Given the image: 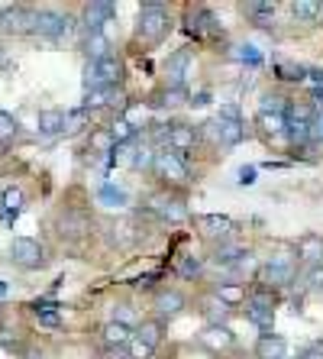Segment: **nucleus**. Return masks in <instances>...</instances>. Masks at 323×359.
I'll return each instance as SVG.
<instances>
[{
	"label": "nucleus",
	"mask_w": 323,
	"mask_h": 359,
	"mask_svg": "<svg viewBox=\"0 0 323 359\" xmlns=\"http://www.w3.org/2000/svg\"><path fill=\"white\" fill-rule=\"evenodd\" d=\"M33 311H36V314H55L58 304H55V301H36Z\"/></svg>",
	"instance_id": "obj_49"
},
{
	"label": "nucleus",
	"mask_w": 323,
	"mask_h": 359,
	"mask_svg": "<svg viewBox=\"0 0 323 359\" xmlns=\"http://www.w3.org/2000/svg\"><path fill=\"white\" fill-rule=\"evenodd\" d=\"M133 340H139V343H146L149 350H156L158 340H162V320H142Z\"/></svg>",
	"instance_id": "obj_22"
},
{
	"label": "nucleus",
	"mask_w": 323,
	"mask_h": 359,
	"mask_svg": "<svg viewBox=\"0 0 323 359\" xmlns=\"http://www.w3.org/2000/svg\"><path fill=\"white\" fill-rule=\"evenodd\" d=\"M275 4L272 0H259V4H246V13H252V17L259 20V23H268V20L275 17Z\"/></svg>",
	"instance_id": "obj_30"
},
{
	"label": "nucleus",
	"mask_w": 323,
	"mask_h": 359,
	"mask_svg": "<svg viewBox=\"0 0 323 359\" xmlns=\"http://www.w3.org/2000/svg\"><path fill=\"white\" fill-rule=\"evenodd\" d=\"M310 117H314V110L307 107V104H298V107H291V120H304V123H310Z\"/></svg>",
	"instance_id": "obj_46"
},
{
	"label": "nucleus",
	"mask_w": 323,
	"mask_h": 359,
	"mask_svg": "<svg viewBox=\"0 0 323 359\" xmlns=\"http://www.w3.org/2000/svg\"><path fill=\"white\" fill-rule=\"evenodd\" d=\"M317 356H323V343H317V346H310V350L304 353V359H317Z\"/></svg>",
	"instance_id": "obj_53"
},
{
	"label": "nucleus",
	"mask_w": 323,
	"mask_h": 359,
	"mask_svg": "<svg viewBox=\"0 0 323 359\" xmlns=\"http://www.w3.org/2000/svg\"><path fill=\"white\" fill-rule=\"evenodd\" d=\"M207 126H210V133H214V140L224 142V146H240L242 136H246L242 123H233V120H214Z\"/></svg>",
	"instance_id": "obj_12"
},
{
	"label": "nucleus",
	"mask_w": 323,
	"mask_h": 359,
	"mask_svg": "<svg viewBox=\"0 0 323 359\" xmlns=\"http://www.w3.org/2000/svg\"><path fill=\"white\" fill-rule=\"evenodd\" d=\"M88 146H91L94 156H110L116 142H114V136H110V130H94V133H91V142H88Z\"/></svg>",
	"instance_id": "obj_26"
},
{
	"label": "nucleus",
	"mask_w": 323,
	"mask_h": 359,
	"mask_svg": "<svg viewBox=\"0 0 323 359\" xmlns=\"http://www.w3.org/2000/svg\"><path fill=\"white\" fill-rule=\"evenodd\" d=\"M152 165H156L158 178H165V182H172V184H184V182L191 178V175H188V165H184V159H181V156H174V152H168V149L156 152Z\"/></svg>",
	"instance_id": "obj_2"
},
{
	"label": "nucleus",
	"mask_w": 323,
	"mask_h": 359,
	"mask_svg": "<svg viewBox=\"0 0 323 359\" xmlns=\"http://www.w3.org/2000/svg\"><path fill=\"white\" fill-rule=\"evenodd\" d=\"M298 256L307 262H317L320 266L323 262V240H317V236H304V240L298 243Z\"/></svg>",
	"instance_id": "obj_23"
},
{
	"label": "nucleus",
	"mask_w": 323,
	"mask_h": 359,
	"mask_svg": "<svg viewBox=\"0 0 323 359\" xmlns=\"http://www.w3.org/2000/svg\"><path fill=\"white\" fill-rule=\"evenodd\" d=\"M100 337H104V346H107V350H126V346H130V340H133V327L110 320V324H104Z\"/></svg>",
	"instance_id": "obj_11"
},
{
	"label": "nucleus",
	"mask_w": 323,
	"mask_h": 359,
	"mask_svg": "<svg viewBox=\"0 0 323 359\" xmlns=\"http://www.w3.org/2000/svg\"><path fill=\"white\" fill-rule=\"evenodd\" d=\"M252 308L275 311V294L268 292V288H259V292H252Z\"/></svg>",
	"instance_id": "obj_42"
},
{
	"label": "nucleus",
	"mask_w": 323,
	"mask_h": 359,
	"mask_svg": "<svg viewBox=\"0 0 323 359\" xmlns=\"http://www.w3.org/2000/svg\"><path fill=\"white\" fill-rule=\"evenodd\" d=\"M110 159H114V165H133V159H136V146H133V142H120V146H114Z\"/></svg>",
	"instance_id": "obj_34"
},
{
	"label": "nucleus",
	"mask_w": 323,
	"mask_h": 359,
	"mask_svg": "<svg viewBox=\"0 0 323 359\" xmlns=\"http://www.w3.org/2000/svg\"><path fill=\"white\" fill-rule=\"evenodd\" d=\"M291 276H294V262H291V256H275L268 266H262V272H259V278H262V288H282V285L291 282Z\"/></svg>",
	"instance_id": "obj_4"
},
{
	"label": "nucleus",
	"mask_w": 323,
	"mask_h": 359,
	"mask_svg": "<svg viewBox=\"0 0 323 359\" xmlns=\"http://www.w3.org/2000/svg\"><path fill=\"white\" fill-rule=\"evenodd\" d=\"M291 13L298 20L310 23V20H317V13H320V4H317V0H298V4H291Z\"/></svg>",
	"instance_id": "obj_29"
},
{
	"label": "nucleus",
	"mask_w": 323,
	"mask_h": 359,
	"mask_svg": "<svg viewBox=\"0 0 323 359\" xmlns=\"http://www.w3.org/2000/svg\"><path fill=\"white\" fill-rule=\"evenodd\" d=\"M152 214H158L168 224H181V220H188V204L178 198H168V194H158V198H152Z\"/></svg>",
	"instance_id": "obj_7"
},
{
	"label": "nucleus",
	"mask_w": 323,
	"mask_h": 359,
	"mask_svg": "<svg viewBox=\"0 0 323 359\" xmlns=\"http://www.w3.org/2000/svg\"><path fill=\"white\" fill-rule=\"evenodd\" d=\"M84 49H88V55H91V62H100L104 55H110V42L104 33H88V42H84Z\"/></svg>",
	"instance_id": "obj_24"
},
{
	"label": "nucleus",
	"mask_w": 323,
	"mask_h": 359,
	"mask_svg": "<svg viewBox=\"0 0 323 359\" xmlns=\"http://www.w3.org/2000/svg\"><path fill=\"white\" fill-rule=\"evenodd\" d=\"M4 294H7V285H0V298H4Z\"/></svg>",
	"instance_id": "obj_57"
},
{
	"label": "nucleus",
	"mask_w": 323,
	"mask_h": 359,
	"mask_svg": "<svg viewBox=\"0 0 323 359\" xmlns=\"http://www.w3.org/2000/svg\"><path fill=\"white\" fill-rule=\"evenodd\" d=\"M200 343L204 346H210V350H226V346H233V334L226 324H210L204 334H200Z\"/></svg>",
	"instance_id": "obj_15"
},
{
	"label": "nucleus",
	"mask_w": 323,
	"mask_h": 359,
	"mask_svg": "<svg viewBox=\"0 0 323 359\" xmlns=\"http://www.w3.org/2000/svg\"><path fill=\"white\" fill-rule=\"evenodd\" d=\"M207 100H210V94H198V97L191 100V104H194V107H204V104H207Z\"/></svg>",
	"instance_id": "obj_55"
},
{
	"label": "nucleus",
	"mask_w": 323,
	"mask_h": 359,
	"mask_svg": "<svg viewBox=\"0 0 323 359\" xmlns=\"http://www.w3.org/2000/svg\"><path fill=\"white\" fill-rule=\"evenodd\" d=\"M220 120H233V123H240V107H236V104L220 107Z\"/></svg>",
	"instance_id": "obj_48"
},
{
	"label": "nucleus",
	"mask_w": 323,
	"mask_h": 359,
	"mask_svg": "<svg viewBox=\"0 0 323 359\" xmlns=\"http://www.w3.org/2000/svg\"><path fill=\"white\" fill-rule=\"evenodd\" d=\"M33 33H39L42 39H62L68 33V17L65 13H55V10H42V13H36Z\"/></svg>",
	"instance_id": "obj_6"
},
{
	"label": "nucleus",
	"mask_w": 323,
	"mask_h": 359,
	"mask_svg": "<svg viewBox=\"0 0 323 359\" xmlns=\"http://www.w3.org/2000/svg\"><path fill=\"white\" fill-rule=\"evenodd\" d=\"M246 318L252 320V324H256V327H262V330H272L275 311H266V308H252V304H249V308H246Z\"/></svg>",
	"instance_id": "obj_36"
},
{
	"label": "nucleus",
	"mask_w": 323,
	"mask_h": 359,
	"mask_svg": "<svg viewBox=\"0 0 323 359\" xmlns=\"http://www.w3.org/2000/svg\"><path fill=\"white\" fill-rule=\"evenodd\" d=\"M152 159H156V156H152L149 149H136L133 165H136V168H146V165H152Z\"/></svg>",
	"instance_id": "obj_47"
},
{
	"label": "nucleus",
	"mask_w": 323,
	"mask_h": 359,
	"mask_svg": "<svg viewBox=\"0 0 323 359\" xmlns=\"http://www.w3.org/2000/svg\"><path fill=\"white\" fill-rule=\"evenodd\" d=\"M259 126H262L268 136H282L288 120H284L282 114H259Z\"/></svg>",
	"instance_id": "obj_27"
},
{
	"label": "nucleus",
	"mask_w": 323,
	"mask_h": 359,
	"mask_svg": "<svg viewBox=\"0 0 323 359\" xmlns=\"http://www.w3.org/2000/svg\"><path fill=\"white\" fill-rule=\"evenodd\" d=\"M314 100H320L323 104V88H314Z\"/></svg>",
	"instance_id": "obj_56"
},
{
	"label": "nucleus",
	"mask_w": 323,
	"mask_h": 359,
	"mask_svg": "<svg viewBox=\"0 0 323 359\" xmlns=\"http://www.w3.org/2000/svg\"><path fill=\"white\" fill-rule=\"evenodd\" d=\"M13 136H17V120L0 110V142H10Z\"/></svg>",
	"instance_id": "obj_39"
},
{
	"label": "nucleus",
	"mask_w": 323,
	"mask_h": 359,
	"mask_svg": "<svg viewBox=\"0 0 323 359\" xmlns=\"http://www.w3.org/2000/svg\"><path fill=\"white\" fill-rule=\"evenodd\" d=\"M23 204H26V194H23V188H13V184H10L7 191L0 194V208H4V214H7V217H10V224L17 220V214H20V210H23Z\"/></svg>",
	"instance_id": "obj_17"
},
{
	"label": "nucleus",
	"mask_w": 323,
	"mask_h": 359,
	"mask_svg": "<svg viewBox=\"0 0 323 359\" xmlns=\"http://www.w3.org/2000/svg\"><path fill=\"white\" fill-rule=\"evenodd\" d=\"M204 314L210 318V324H224V320L230 318V308H226L220 298H210L207 304H204Z\"/></svg>",
	"instance_id": "obj_32"
},
{
	"label": "nucleus",
	"mask_w": 323,
	"mask_h": 359,
	"mask_svg": "<svg viewBox=\"0 0 323 359\" xmlns=\"http://www.w3.org/2000/svg\"><path fill=\"white\" fill-rule=\"evenodd\" d=\"M200 269H204L200 256H181V259H178V276L181 278H198Z\"/></svg>",
	"instance_id": "obj_33"
},
{
	"label": "nucleus",
	"mask_w": 323,
	"mask_h": 359,
	"mask_svg": "<svg viewBox=\"0 0 323 359\" xmlns=\"http://www.w3.org/2000/svg\"><path fill=\"white\" fill-rule=\"evenodd\" d=\"M288 110V104H284V97H278V94H266L262 97V107H259V114H282Z\"/></svg>",
	"instance_id": "obj_38"
},
{
	"label": "nucleus",
	"mask_w": 323,
	"mask_h": 359,
	"mask_svg": "<svg viewBox=\"0 0 323 359\" xmlns=\"http://www.w3.org/2000/svg\"><path fill=\"white\" fill-rule=\"evenodd\" d=\"M317 126H320V130H317V133H320V136H323V117H320V123H317Z\"/></svg>",
	"instance_id": "obj_58"
},
{
	"label": "nucleus",
	"mask_w": 323,
	"mask_h": 359,
	"mask_svg": "<svg viewBox=\"0 0 323 359\" xmlns=\"http://www.w3.org/2000/svg\"><path fill=\"white\" fill-rule=\"evenodd\" d=\"M284 133H288V140L294 142V146H307V142L314 140V123H304V120H288Z\"/></svg>",
	"instance_id": "obj_20"
},
{
	"label": "nucleus",
	"mask_w": 323,
	"mask_h": 359,
	"mask_svg": "<svg viewBox=\"0 0 323 359\" xmlns=\"http://www.w3.org/2000/svg\"><path fill=\"white\" fill-rule=\"evenodd\" d=\"M156 308H158V314H162V318H174V314H181L184 298L178 292H162L156 298Z\"/></svg>",
	"instance_id": "obj_21"
},
{
	"label": "nucleus",
	"mask_w": 323,
	"mask_h": 359,
	"mask_svg": "<svg viewBox=\"0 0 323 359\" xmlns=\"http://www.w3.org/2000/svg\"><path fill=\"white\" fill-rule=\"evenodd\" d=\"M114 320H116V324H126V327H130L133 314H130V308H126V304H120V311H114Z\"/></svg>",
	"instance_id": "obj_51"
},
{
	"label": "nucleus",
	"mask_w": 323,
	"mask_h": 359,
	"mask_svg": "<svg viewBox=\"0 0 323 359\" xmlns=\"http://www.w3.org/2000/svg\"><path fill=\"white\" fill-rule=\"evenodd\" d=\"M116 13L114 4H107V0H94V4H88L84 7V26H88V33H100L104 29V23H110Z\"/></svg>",
	"instance_id": "obj_8"
},
{
	"label": "nucleus",
	"mask_w": 323,
	"mask_h": 359,
	"mask_svg": "<svg viewBox=\"0 0 323 359\" xmlns=\"http://www.w3.org/2000/svg\"><path fill=\"white\" fill-rule=\"evenodd\" d=\"M0 29L7 36H26L36 29V13L26 7H10L0 13Z\"/></svg>",
	"instance_id": "obj_3"
},
{
	"label": "nucleus",
	"mask_w": 323,
	"mask_h": 359,
	"mask_svg": "<svg viewBox=\"0 0 323 359\" xmlns=\"http://www.w3.org/2000/svg\"><path fill=\"white\" fill-rule=\"evenodd\" d=\"M84 88H88V91L100 88V78H97V68H94V62H88V68H84Z\"/></svg>",
	"instance_id": "obj_44"
},
{
	"label": "nucleus",
	"mask_w": 323,
	"mask_h": 359,
	"mask_svg": "<svg viewBox=\"0 0 323 359\" xmlns=\"http://www.w3.org/2000/svg\"><path fill=\"white\" fill-rule=\"evenodd\" d=\"M39 133L42 136L65 133V114H62V110H42L39 114Z\"/></svg>",
	"instance_id": "obj_19"
},
{
	"label": "nucleus",
	"mask_w": 323,
	"mask_h": 359,
	"mask_svg": "<svg viewBox=\"0 0 323 359\" xmlns=\"http://www.w3.org/2000/svg\"><path fill=\"white\" fill-rule=\"evenodd\" d=\"M94 68H97L100 88H116L120 78H123V62L116 59V55H104L100 62H94Z\"/></svg>",
	"instance_id": "obj_13"
},
{
	"label": "nucleus",
	"mask_w": 323,
	"mask_h": 359,
	"mask_svg": "<svg viewBox=\"0 0 323 359\" xmlns=\"http://www.w3.org/2000/svg\"><path fill=\"white\" fill-rule=\"evenodd\" d=\"M88 123V110H71V114H65V133H75V130H81V126Z\"/></svg>",
	"instance_id": "obj_40"
},
{
	"label": "nucleus",
	"mask_w": 323,
	"mask_h": 359,
	"mask_svg": "<svg viewBox=\"0 0 323 359\" xmlns=\"http://www.w3.org/2000/svg\"><path fill=\"white\" fill-rule=\"evenodd\" d=\"M188 68H191V55L188 52H174L172 59L165 62V88H181L184 78H188Z\"/></svg>",
	"instance_id": "obj_10"
},
{
	"label": "nucleus",
	"mask_w": 323,
	"mask_h": 359,
	"mask_svg": "<svg viewBox=\"0 0 323 359\" xmlns=\"http://www.w3.org/2000/svg\"><path fill=\"white\" fill-rule=\"evenodd\" d=\"M278 78H284V81H304L307 72L301 65H294V62H278Z\"/></svg>",
	"instance_id": "obj_37"
},
{
	"label": "nucleus",
	"mask_w": 323,
	"mask_h": 359,
	"mask_svg": "<svg viewBox=\"0 0 323 359\" xmlns=\"http://www.w3.org/2000/svg\"><path fill=\"white\" fill-rule=\"evenodd\" d=\"M307 282H310V288H314V292H323V262H320V266L310 269V276H307Z\"/></svg>",
	"instance_id": "obj_45"
},
{
	"label": "nucleus",
	"mask_w": 323,
	"mask_h": 359,
	"mask_svg": "<svg viewBox=\"0 0 323 359\" xmlns=\"http://www.w3.org/2000/svg\"><path fill=\"white\" fill-rule=\"evenodd\" d=\"M0 217H4V208H0Z\"/></svg>",
	"instance_id": "obj_59"
},
{
	"label": "nucleus",
	"mask_w": 323,
	"mask_h": 359,
	"mask_svg": "<svg viewBox=\"0 0 323 359\" xmlns=\"http://www.w3.org/2000/svg\"><path fill=\"white\" fill-rule=\"evenodd\" d=\"M107 359H130L126 350H107Z\"/></svg>",
	"instance_id": "obj_54"
},
{
	"label": "nucleus",
	"mask_w": 323,
	"mask_h": 359,
	"mask_svg": "<svg viewBox=\"0 0 323 359\" xmlns=\"http://www.w3.org/2000/svg\"><path fill=\"white\" fill-rule=\"evenodd\" d=\"M156 107H178V104H184L188 100V94H184V88H162V91H156Z\"/></svg>",
	"instance_id": "obj_25"
},
{
	"label": "nucleus",
	"mask_w": 323,
	"mask_h": 359,
	"mask_svg": "<svg viewBox=\"0 0 323 359\" xmlns=\"http://www.w3.org/2000/svg\"><path fill=\"white\" fill-rule=\"evenodd\" d=\"M97 198H100V204H107V208H123L126 204V191L114 188V184H104Z\"/></svg>",
	"instance_id": "obj_31"
},
{
	"label": "nucleus",
	"mask_w": 323,
	"mask_h": 359,
	"mask_svg": "<svg viewBox=\"0 0 323 359\" xmlns=\"http://www.w3.org/2000/svg\"><path fill=\"white\" fill-rule=\"evenodd\" d=\"M165 140H168V146H172L174 156H181V152L194 149V142H198V133H194V126H188V123H174V126H168Z\"/></svg>",
	"instance_id": "obj_9"
},
{
	"label": "nucleus",
	"mask_w": 323,
	"mask_h": 359,
	"mask_svg": "<svg viewBox=\"0 0 323 359\" xmlns=\"http://www.w3.org/2000/svg\"><path fill=\"white\" fill-rule=\"evenodd\" d=\"M156 350H149L146 343H139V340H130V359H149Z\"/></svg>",
	"instance_id": "obj_43"
},
{
	"label": "nucleus",
	"mask_w": 323,
	"mask_h": 359,
	"mask_svg": "<svg viewBox=\"0 0 323 359\" xmlns=\"http://www.w3.org/2000/svg\"><path fill=\"white\" fill-rule=\"evenodd\" d=\"M84 230H88V217L78 214V210H68L58 220V233L62 236H84Z\"/></svg>",
	"instance_id": "obj_18"
},
{
	"label": "nucleus",
	"mask_w": 323,
	"mask_h": 359,
	"mask_svg": "<svg viewBox=\"0 0 323 359\" xmlns=\"http://www.w3.org/2000/svg\"><path fill=\"white\" fill-rule=\"evenodd\" d=\"M36 318H39V324H46V327H58V324H62V318H58V314H36Z\"/></svg>",
	"instance_id": "obj_52"
},
{
	"label": "nucleus",
	"mask_w": 323,
	"mask_h": 359,
	"mask_svg": "<svg viewBox=\"0 0 323 359\" xmlns=\"http://www.w3.org/2000/svg\"><path fill=\"white\" fill-rule=\"evenodd\" d=\"M198 226L204 230V236H230L233 220L224 214H204V217H198Z\"/></svg>",
	"instance_id": "obj_16"
},
{
	"label": "nucleus",
	"mask_w": 323,
	"mask_h": 359,
	"mask_svg": "<svg viewBox=\"0 0 323 359\" xmlns=\"http://www.w3.org/2000/svg\"><path fill=\"white\" fill-rule=\"evenodd\" d=\"M233 59L246 62V65H259V62H262V55H259V49H256V46H240V49L233 52Z\"/></svg>",
	"instance_id": "obj_41"
},
{
	"label": "nucleus",
	"mask_w": 323,
	"mask_h": 359,
	"mask_svg": "<svg viewBox=\"0 0 323 359\" xmlns=\"http://www.w3.org/2000/svg\"><path fill=\"white\" fill-rule=\"evenodd\" d=\"M168 26H172V20H168V10L162 7V4H146V7L139 10V39L146 42H162L168 33Z\"/></svg>",
	"instance_id": "obj_1"
},
{
	"label": "nucleus",
	"mask_w": 323,
	"mask_h": 359,
	"mask_svg": "<svg viewBox=\"0 0 323 359\" xmlns=\"http://www.w3.org/2000/svg\"><path fill=\"white\" fill-rule=\"evenodd\" d=\"M10 256H13V262L23 269H39L42 262H46V256H42V246L36 240H29V236H20V240H13V246H10Z\"/></svg>",
	"instance_id": "obj_5"
},
{
	"label": "nucleus",
	"mask_w": 323,
	"mask_h": 359,
	"mask_svg": "<svg viewBox=\"0 0 323 359\" xmlns=\"http://www.w3.org/2000/svg\"><path fill=\"white\" fill-rule=\"evenodd\" d=\"M217 298L224 301L226 308H233V304H240V301L246 298V292H242L236 282H230V285H220V288H217Z\"/></svg>",
	"instance_id": "obj_28"
},
{
	"label": "nucleus",
	"mask_w": 323,
	"mask_h": 359,
	"mask_svg": "<svg viewBox=\"0 0 323 359\" xmlns=\"http://www.w3.org/2000/svg\"><path fill=\"white\" fill-rule=\"evenodd\" d=\"M256 356H259V359H284V356H288V343H284L282 337H275V334L259 337Z\"/></svg>",
	"instance_id": "obj_14"
},
{
	"label": "nucleus",
	"mask_w": 323,
	"mask_h": 359,
	"mask_svg": "<svg viewBox=\"0 0 323 359\" xmlns=\"http://www.w3.org/2000/svg\"><path fill=\"white\" fill-rule=\"evenodd\" d=\"M240 184H256V168H252V165H242L240 168Z\"/></svg>",
	"instance_id": "obj_50"
},
{
	"label": "nucleus",
	"mask_w": 323,
	"mask_h": 359,
	"mask_svg": "<svg viewBox=\"0 0 323 359\" xmlns=\"http://www.w3.org/2000/svg\"><path fill=\"white\" fill-rule=\"evenodd\" d=\"M110 136H114V142L120 146V142H133L136 136V126L130 123V120H116L114 126H110Z\"/></svg>",
	"instance_id": "obj_35"
}]
</instances>
